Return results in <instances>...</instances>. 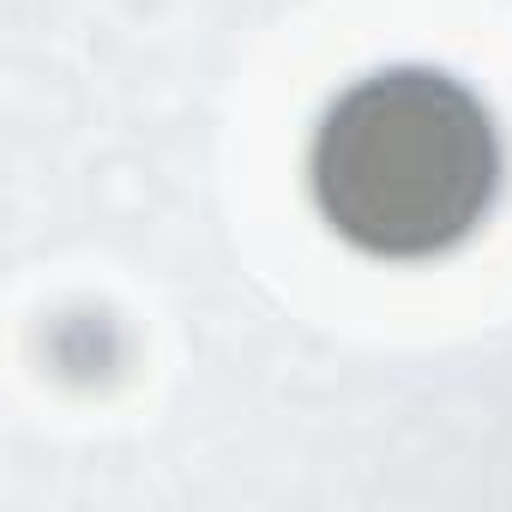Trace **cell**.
I'll return each mask as SVG.
<instances>
[{"instance_id":"obj_1","label":"cell","mask_w":512,"mask_h":512,"mask_svg":"<svg viewBox=\"0 0 512 512\" xmlns=\"http://www.w3.org/2000/svg\"><path fill=\"white\" fill-rule=\"evenodd\" d=\"M320 217L374 260L458 247L500 193V133L476 91L434 67L356 79L308 151Z\"/></svg>"}]
</instances>
